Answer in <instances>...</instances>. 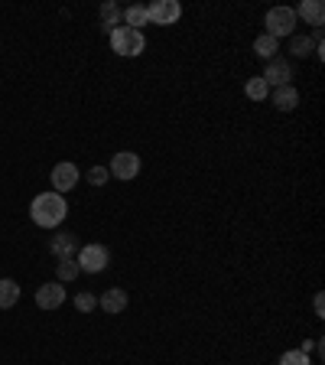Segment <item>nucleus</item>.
Listing matches in <instances>:
<instances>
[{"instance_id": "6ab92c4d", "label": "nucleus", "mask_w": 325, "mask_h": 365, "mask_svg": "<svg viewBox=\"0 0 325 365\" xmlns=\"http://www.w3.org/2000/svg\"><path fill=\"white\" fill-rule=\"evenodd\" d=\"M290 53H293V56H303V59H306V56H312V53H316V43H312V36H296V33H293V36H290Z\"/></svg>"}, {"instance_id": "5701e85b", "label": "nucleus", "mask_w": 325, "mask_h": 365, "mask_svg": "<svg viewBox=\"0 0 325 365\" xmlns=\"http://www.w3.org/2000/svg\"><path fill=\"white\" fill-rule=\"evenodd\" d=\"M75 307H79L81 313H91V310L98 307V300H95L91 294H79V297H75Z\"/></svg>"}, {"instance_id": "f8f14e48", "label": "nucleus", "mask_w": 325, "mask_h": 365, "mask_svg": "<svg viewBox=\"0 0 325 365\" xmlns=\"http://www.w3.org/2000/svg\"><path fill=\"white\" fill-rule=\"evenodd\" d=\"M293 13H296V20L303 17L306 20V23H312V27H322V20H325V7H322V0H303V4H299L296 10H293Z\"/></svg>"}, {"instance_id": "4be33fe9", "label": "nucleus", "mask_w": 325, "mask_h": 365, "mask_svg": "<svg viewBox=\"0 0 325 365\" xmlns=\"http://www.w3.org/2000/svg\"><path fill=\"white\" fill-rule=\"evenodd\" d=\"M107 177H111V173H107V167H91L88 169V183H91V186H105Z\"/></svg>"}, {"instance_id": "9d476101", "label": "nucleus", "mask_w": 325, "mask_h": 365, "mask_svg": "<svg viewBox=\"0 0 325 365\" xmlns=\"http://www.w3.org/2000/svg\"><path fill=\"white\" fill-rule=\"evenodd\" d=\"M49 251H53L55 258H75V251H79V235L72 232H59L53 241H49Z\"/></svg>"}, {"instance_id": "7ed1b4c3", "label": "nucleus", "mask_w": 325, "mask_h": 365, "mask_svg": "<svg viewBox=\"0 0 325 365\" xmlns=\"http://www.w3.org/2000/svg\"><path fill=\"white\" fill-rule=\"evenodd\" d=\"M293 30H296V13H293V7L267 10V36L280 39V36H293Z\"/></svg>"}, {"instance_id": "2eb2a0df", "label": "nucleus", "mask_w": 325, "mask_h": 365, "mask_svg": "<svg viewBox=\"0 0 325 365\" xmlns=\"http://www.w3.org/2000/svg\"><path fill=\"white\" fill-rule=\"evenodd\" d=\"M254 53L260 56V59H277V53H280V39H273V36H267V33H260L254 39Z\"/></svg>"}, {"instance_id": "dca6fc26", "label": "nucleus", "mask_w": 325, "mask_h": 365, "mask_svg": "<svg viewBox=\"0 0 325 365\" xmlns=\"http://www.w3.org/2000/svg\"><path fill=\"white\" fill-rule=\"evenodd\" d=\"M147 23H150V13H147V7H143V4H133V7L124 10V27L140 30V27H147Z\"/></svg>"}, {"instance_id": "20e7f679", "label": "nucleus", "mask_w": 325, "mask_h": 365, "mask_svg": "<svg viewBox=\"0 0 325 365\" xmlns=\"http://www.w3.org/2000/svg\"><path fill=\"white\" fill-rule=\"evenodd\" d=\"M75 261H79V267L85 274H101L107 267V261H111V251L105 245H85V248H79Z\"/></svg>"}, {"instance_id": "9b49d317", "label": "nucleus", "mask_w": 325, "mask_h": 365, "mask_svg": "<svg viewBox=\"0 0 325 365\" xmlns=\"http://www.w3.org/2000/svg\"><path fill=\"white\" fill-rule=\"evenodd\" d=\"M117 27H124V10L117 7L114 0H105L101 4V33H114Z\"/></svg>"}, {"instance_id": "aec40b11", "label": "nucleus", "mask_w": 325, "mask_h": 365, "mask_svg": "<svg viewBox=\"0 0 325 365\" xmlns=\"http://www.w3.org/2000/svg\"><path fill=\"white\" fill-rule=\"evenodd\" d=\"M55 271H59V281H75V277L81 274V267H79V261L75 258H62Z\"/></svg>"}, {"instance_id": "f257e3e1", "label": "nucleus", "mask_w": 325, "mask_h": 365, "mask_svg": "<svg viewBox=\"0 0 325 365\" xmlns=\"http://www.w3.org/2000/svg\"><path fill=\"white\" fill-rule=\"evenodd\" d=\"M65 212H69V205H65V199H62L59 193H39V196L29 203V219H33L39 229H55V225H62Z\"/></svg>"}, {"instance_id": "412c9836", "label": "nucleus", "mask_w": 325, "mask_h": 365, "mask_svg": "<svg viewBox=\"0 0 325 365\" xmlns=\"http://www.w3.org/2000/svg\"><path fill=\"white\" fill-rule=\"evenodd\" d=\"M280 365H309V352H303V349H290V352H283L280 356Z\"/></svg>"}, {"instance_id": "39448f33", "label": "nucleus", "mask_w": 325, "mask_h": 365, "mask_svg": "<svg viewBox=\"0 0 325 365\" xmlns=\"http://www.w3.org/2000/svg\"><path fill=\"white\" fill-rule=\"evenodd\" d=\"M107 173H114L117 179H133L137 173H140V157L137 153H131V151H121V153H114L111 157V167H107Z\"/></svg>"}, {"instance_id": "b1692460", "label": "nucleus", "mask_w": 325, "mask_h": 365, "mask_svg": "<svg viewBox=\"0 0 325 365\" xmlns=\"http://www.w3.org/2000/svg\"><path fill=\"white\" fill-rule=\"evenodd\" d=\"M312 307H316V313L322 316V310H325V300H322V294H316V300H312Z\"/></svg>"}, {"instance_id": "a211bd4d", "label": "nucleus", "mask_w": 325, "mask_h": 365, "mask_svg": "<svg viewBox=\"0 0 325 365\" xmlns=\"http://www.w3.org/2000/svg\"><path fill=\"white\" fill-rule=\"evenodd\" d=\"M244 95L251 101H264L267 95H270V85H267L260 75H254V79H247V85H244Z\"/></svg>"}, {"instance_id": "0eeeda50", "label": "nucleus", "mask_w": 325, "mask_h": 365, "mask_svg": "<svg viewBox=\"0 0 325 365\" xmlns=\"http://www.w3.org/2000/svg\"><path fill=\"white\" fill-rule=\"evenodd\" d=\"M260 79L267 82V85H273V89H280V85H290V79H293V69H290V63L286 59H270V63L264 65V75Z\"/></svg>"}, {"instance_id": "6e6552de", "label": "nucleus", "mask_w": 325, "mask_h": 365, "mask_svg": "<svg viewBox=\"0 0 325 365\" xmlns=\"http://www.w3.org/2000/svg\"><path fill=\"white\" fill-rule=\"evenodd\" d=\"M75 183H79V167L75 163H55L53 167V186H55V193H72L75 189Z\"/></svg>"}, {"instance_id": "ddd939ff", "label": "nucleus", "mask_w": 325, "mask_h": 365, "mask_svg": "<svg viewBox=\"0 0 325 365\" xmlns=\"http://www.w3.org/2000/svg\"><path fill=\"white\" fill-rule=\"evenodd\" d=\"M101 310L105 313H124L127 310V290H124V287H111V290H105V294H101Z\"/></svg>"}, {"instance_id": "423d86ee", "label": "nucleus", "mask_w": 325, "mask_h": 365, "mask_svg": "<svg viewBox=\"0 0 325 365\" xmlns=\"http://www.w3.org/2000/svg\"><path fill=\"white\" fill-rule=\"evenodd\" d=\"M147 13H150V23L169 27V23H176V20L183 17V7H179L176 0H157V4L147 7Z\"/></svg>"}, {"instance_id": "1a4fd4ad", "label": "nucleus", "mask_w": 325, "mask_h": 365, "mask_svg": "<svg viewBox=\"0 0 325 365\" xmlns=\"http://www.w3.org/2000/svg\"><path fill=\"white\" fill-rule=\"evenodd\" d=\"M65 303V287L62 284H43L36 290V307L39 310H59Z\"/></svg>"}, {"instance_id": "f3484780", "label": "nucleus", "mask_w": 325, "mask_h": 365, "mask_svg": "<svg viewBox=\"0 0 325 365\" xmlns=\"http://www.w3.org/2000/svg\"><path fill=\"white\" fill-rule=\"evenodd\" d=\"M17 300H20V284L10 281V277H4L0 281V310H10Z\"/></svg>"}, {"instance_id": "f03ea898", "label": "nucleus", "mask_w": 325, "mask_h": 365, "mask_svg": "<svg viewBox=\"0 0 325 365\" xmlns=\"http://www.w3.org/2000/svg\"><path fill=\"white\" fill-rule=\"evenodd\" d=\"M111 49L117 56H140L147 49V39H143L140 30H131V27H117L111 33Z\"/></svg>"}, {"instance_id": "4468645a", "label": "nucleus", "mask_w": 325, "mask_h": 365, "mask_svg": "<svg viewBox=\"0 0 325 365\" xmlns=\"http://www.w3.org/2000/svg\"><path fill=\"white\" fill-rule=\"evenodd\" d=\"M299 105V91L293 85H280V89H273V108L277 111H293Z\"/></svg>"}]
</instances>
